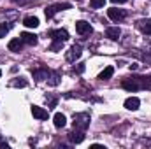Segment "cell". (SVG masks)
Masks as SVG:
<instances>
[{
    "mask_svg": "<svg viewBox=\"0 0 151 149\" xmlns=\"http://www.w3.org/2000/svg\"><path fill=\"white\" fill-rule=\"evenodd\" d=\"M121 86H123L127 91H137V90H141V88H139V82H137V77H128V79H125V81L121 82Z\"/></svg>",
    "mask_w": 151,
    "mask_h": 149,
    "instance_id": "5",
    "label": "cell"
},
{
    "mask_svg": "<svg viewBox=\"0 0 151 149\" xmlns=\"http://www.w3.org/2000/svg\"><path fill=\"white\" fill-rule=\"evenodd\" d=\"M49 37L53 39V40H60V42H65L67 39H69V32L67 30H51L49 32Z\"/></svg>",
    "mask_w": 151,
    "mask_h": 149,
    "instance_id": "8",
    "label": "cell"
},
{
    "mask_svg": "<svg viewBox=\"0 0 151 149\" xmlns=\"http://www.w3.org/2000/svg\"><path fill=\"white\" fill-rule=\"evenodd\" d=\"M113 74H114V69H113V67H106V69L100 72L99 79H100V81H109V79L113 77Z\"/></svg>",
    "mask_w": 151,
    "mask_h": 149,
    "instance_id": "18",
    "label": "cell"
},
{
    "mask_svg": "<svg viewBox=\"0 0 151 149\" xmlns=\"http://www.w3.org/2000/svg\"><path fill=\"white\" fill-rule=\"evenodd\" d=\"M107 16H109L113 21H121V19L127 18V12H125L123 9H116V7H113V9L107 11Z\"/></svg>",
    "mask_w": 151,
    "mask_h": 149,
    "instance_id": "6",
    "label": "cell"
},
{
    "mask_svg": "<svg viewBox=\"0 0 151 149\" xmlns=\"http://www.w3.org/2000/svg\"><path fill=\"white\" fill-rule=\"evenodd\" d=\"M65 9H70V4H55V5H51V7L46 9V18H53L56 12L65 11Z\"/></svg>",
    "mask_w": 151,
    "mask_h": 149,
    "instance_id": "3",
    "label": "cell"
},
{
    "mask_svg": "<svg viewBox=\"0 0 151 149\" xmlns=\"http://www.w3.org/2000/svg\"><path fill=\"white\" fill-rule=\"evenodd\" d=\"M32 114L37 119H47V111L42 109V107H39V105H32Z\"/></svg>",
    "mask_w": 151,
    "mask_h": 149,
    "instance_id": "12",
    "label": "cell"
},
{
    "mask_svg": "<svg viewBox=\"0 0 151 149\" xmlns=\"http://www.w3.org/2000/svg\"><path fill=\"white\" fill-rule=\"evenodd\" d=\"M53 121H55V126H56V128H63V126H65V123H67V117H65L63 114L56 112V114H55V117H53Z\"/></svg>",
    "mask_w": 151,
    "mask_h": 149,
    "instance_id": "16",
    "label": "cell"
},
{
    "mask_svg": "<svg viewBox=\"0 0 151 149\" xmlns=\"http://www.w3.org/2000/svg\"><path fill=\"white\" fill-rule=\"evenodd\" d=\"M47 82H49L51 86H56V84L60 82V74L55 72V70H49V74H47Z\"/></svg>",
    "mask_w": 151,
    "mask_h": 149,
    "instance_id": "19",
    "label": "cell"
},
{
    "mask_svg": "<svg viewBox=\"0 0 151 149\" xmlns=\"http://www.w3.org/2000/svg\"><path fill=\"white\" fill-rule=\"evenodd\" d=\"M70 140H72L74 144H81V142L84 140V132H83V130H74V132L70 133Z\"/></svg>",
    "mask_w": 151,
    "mask_h": 149,
    "instance_id": "15",
    "label": "cell"
},
{
    "mask_svg": "<svg viewBox=\"0 0 151 149\" xmlns=\"http://www.w3.org/2000/svg\"><path fill=\"white\" fill-rule=\"evenodd\" d=\"M19 39H21L25 44H28V46H35V44H37V35H35V34H30V32H23V34L19 35Z\"/></svg>",
    "mask_w": 151,
    "mask_h": 149,
    "instance_id": "11",
    "label": "cell"
},
{
    "mask_svg": "<svg viewBox=\"0 0 151 149\" xmlns=\"http://www.w3.org/2000/svg\"><path fill=\"white\" fill-rule=\"evenodd\" d=\"M111 2H113V4H125L127 0H111Z\"/></svg>",
    "mask_w": 151,
    "mask_h": 149,
    "instance_id": "27",
    "label": "cell"
},
{
    "mask_svg": "<svg viewBox=\"0 0 151 149\" xmlns=\"http://www.w3.org/2000/svg\"><path fill=\"white\" fill-rule=\"evenodd\" d=\"M62 46H63V42H60V40H53V44H51V51H60Z\"/></svg>",
    "mask_w": 151,
    "mask_h": 149,
    "instance_id": "24",
    "label": "cell"
},
{
    "mask_svg": "<svg viewBox=\"0 0 151 149\" xmlns=\"http://www.w3.org/2000/svg\"><path fill=\"white\" fill-rule=\"evenodd\" d=\"M11 86L12 88H25V86H28V81L23 77H16L14 81H11Z\"/></svg>",
    "mask_w": 151,
    "mask_h": 149,
    "instance_id": "21",
    "label": "cell"
},
{
    "mask_svg": "<svg viewBox=\"0 0 151 149\" xmlns=\"http://www.w3.org/2000/svg\"><path fill=\"white\" fill-rule=\"evenodd\" d=\"M90 126V116L86 112H81V114H74V128L76 130H86Z\"/></svg>",
    "mask_w": 151,
    "mask_h": 149,
    "instance_id": "1",
    "label": "cell"
},
{
    "mask_svg": "<svg viewBox=\"0 0 151 149\" xmlns=\"http://www.w3.org/2000/svg\"><path fill=\"white\" fill-rule=\"evenodd\" d=\"M81 54H83V47L79 46V44H74L69 51H67V54H65V58L69 60V62H76L77 58H81Z\"/></svg>",
    "mask_w": 151,
    "mask_h": 149,
    "instance_id": "2",
    "label": "cell"
},
{
    "mask_svg": "<svg viewBox=\"0 0 151 149\" xmlns=\"http://www.w3.org/2000/svg\"><path fill=\"white\" fill-rule=\"evenodd\" d=\"M104 4H106V0H90V5L93 9H100V7H104Z\"/></svg>",
    "mask_w": 151,
    "mask_h": 149,
    "instance_id": "22",
    "label": "cell"
},
{
    "mask_svg": "<svg viewBox=\"0 0 151 149\" xmlns=\"http://www.w3.org/2000/svg\"><path fill=\"white\" fill-rule=\"evenodd\" d=\"M0 77H2V70H0Z\"/></svg>",
    "mask_w": 151,
    "mask_h": 149,
    "instance_id": "29",
    "label": "cell"
},
{
    "mask_svg": "<svg viewBox=\"0 0 151 149\" xmlns=\"http://www.w3.org/2000/svg\"><path fill=\"white\" fill-rule=\"evenodd\" d=\"M9 28H11L9 25H5V23H0V39L5 37V35L9 34Z\"/></svg>",
    "mask_w": 151,
    "mask_h": 149,
    "instance_id": "23",
    "label": "cell"
},
{
    "mask_svg": "<svg viewBox=\"0 0 151 149\" xmlns=\"http://www.w3.org/2000/svg\"><path fill=\"white\" fill-rule=\"evenodd\" d=\"M76 32L79 35H90L91 34V25L88 21H76Z\"/></svg>",
    "mask_w": 151,
    "mask_h": 149,
    "instance_id": "4",
    "label": "cell"
},
{
    "mask_svg": "<svg viewBox=\"0 0 151 149\" xmlns=\"http://www.w3.org/2000/svg\"><path fill=\"white\" fill-rule=\"evenodd\" d=\"M137 28H139L142 34L151 35V18H142V19H139V21H137Z\"/></svg>",
    "mask_w": 151,
    "mask_h": 149,
    "instance_id": "7",
    "label": "cell"
},
{
    "mask_svg": "<svg viewBox=\"0 0 151 149\" xmlns=\"http://www.w3.org/2000/svg\"><path fill=\"white\" fill-rule=\"evenodd\" d=\"M74 72L83 74V72H84V63H77V67H74Z\"/></svg>",
    "mask_w": 151,
    "mask_h": 149,
    "instance_id": "25",
    "label": "cell"
},
{
    "mask_svg": "<svg viewBox=\"0 0 151 149\" xmlns=\"http://www.w3.org/2000/svg\"><path fill=\"white\" fill-rule=\"evenodd\" d=\"M23 40L21 39H12L11 42H9V51H12V53H18V51H21V47H23Z\"/></svg>",
    "mask_w": 151,
    "mask_h": 149,
    "instance_id": "14",
    "label": "cell"
},
{
    "mask_svg": "<svg viewBox=\"0 0 151 149\" xmlns=\"http://www.w3.org/2000/svg\"><path fill=\"white\" fill-rule=\"evenodd\" d=\"M121 35V30L118 28V27H109L107 30H106V37H109L111 40H118Z\"/></svg>",
    "mask_w": 151,
    "mask_h": 149,
    "instance_id": "13",
    "label": "cell"
},
{
    "mask_svg": "<svg viewBox=\"0 0 151 149\" xmlns=\"http://www.w3.org/2000/svg\"><path fill=\"white\" fill-rule=\"evenodd\" d=\"M47 74H49L47 69H37V70H34V77H35L37 81H44V79H47Z\"/></svg>",
    "mask_w": 151,
    "mask_h": 149,
    "instance_id": "20",
    "label": "cell"
},
{
    "mask_svg": "<svg viewBox=\"0 0 151 149\" xmlns=\"http://www.w3.org/2000/svg\"><path fill=\"white\" fill-rule=\"evenodd\" d=\"M141 90H151V75H135Z\"/></svg>",
    "mask_w": 151,
    "mask_h": 149,
    "instance_id": "10",
    "label": "cell"
},
{
    "mask_svg": "<svg viewBox=\"0 0 151 149\" xmlns=\"http://www.w3.org/2000/svg\"><path fill=\"white\" fill-rule=\"evenodd\" d=\"M139 105H141V100L137 97H130L125 100V109H128V111H137Z\"/></svg>",
    "mask_w": 151,
    "mask_h": 149,
    "instance_id": "9",
    "label": "cell"
},
{
    "mask_svg": "<svg viewBox=\"0 0 151 149\" xmlns=\"http://www.w3.org/2000/svg\"><path fill=\"white\" fill-rule=\"evenodd\" d=\"M135 69H139V65H137V63H132V65H130V70H135Z\"/></svg>",
    "mask_w": 151,
    "mask_h": 149,
    "instance_id": "26",
    "label": "cell"
},
{
    "mask_svg": "<svg viewBox=\"0 0 151 149\" xmlns=\"http://www.w3.org/2000/svg\"><path fill=\"white\" fill-rule=\"evenodd\" d=\"M23 25L28 27V28H37L39 27V19L35 18V16H27V18L23 19Z\"/></svg>",
    "mask_w": 151,
    "mask_h": 149,
    "instance_id": "17",
    "label": "cell"
},
{
    "mask_svg": "<svg viewBox=\"0 0 151 149\" xmlns=\"http://www.w3.org/2000/svg\"><path fill=\"white\" fill-rule=\"evenodd\" d=\"M91 148H95V149H102V148H104V146H100V144H93Z\"/></svg>",
    "mask_w": 151,
    "mask_h": 149,
    "instance_id": "28",
    "label": "cell"
}]
</instances>
